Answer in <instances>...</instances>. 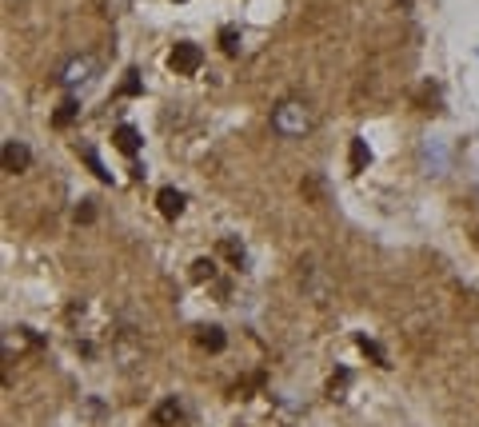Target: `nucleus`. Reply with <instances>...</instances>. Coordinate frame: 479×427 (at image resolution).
Instances as JSON below:
<instances>
[{"instance_id": "423d86ee", "label": "nucleus", "mask_w": 479, "mask_h": 427, "mask_svg": "<svg viewBox=\"0 0 479 427\" xmlns=\"http://www.w3.org/2000/svg\"><path fill=\"white\" fill-rule=\"evenodd\" d=\"M180 419H184V407L176 404V399H164V404L152 411V427H176Z\"/></svg>"}, {"instance_id": "1a4fd4ad", "label": "nucleus", "mask_w": 479, "mask_h": 427, "mask_svg": "<svg viewBox=\"0 0 479 427\" xmlns=\"http://www.w3.org/2000/svg\"><path fill=\"white\" fill-rule=\"evenodd\" d=\"M372 152H367V140H352V172H364Z\"/></svg>"}, {"instance_id": "0eeeda50", "label": "nucleus", "mask_w": 479, "mask_h": 427, "mask_svg": "<svg viewBox=\"0 0 479 427\" xmlns=\"http://www.w3.org/2000/svg\"><path fill=\"white\" fill-rule=\"evenodd\" d=\"M112 144L120 148L124 156H136V152H140V132H136L132 124H120V128L112 132Z\"/></svg>"}, {"instance_id": "ddd939ff", "label": "nucleus", "mask_w": 479, "mask_h": 427, "mask_svg": "<svg viewBox=\"0 0 479 427\" xmlns=\"http://www.w3.org/2000/svg\"><path fill=\"white\" fill-rule=\"evenodd\" d=\"M212 275H216L212 260H196V264H192V280H212Z\"/></svg>"}, {"instance_id": "39448f33", "label": "nucleus", "mask_w": 479, "mask_h": 427, "mask_svg": "<svg viewBox=\"0 0 479 427\" xmlns=\"http://www.w3.org/2000/svg\"><path fill=\"white\" fill-rule=\"evenodd\" d=\"M156 208H160V216L176 220V216L184 212V192H176V188H160V196H156Z\"/></svg>"}, {"instance_id": "f3484780", "label": "nucleus", "mask_w": 479, "mask_h": 427, "mask_svg": "<svg viewBox=\"0 0 479 427\" xmlns=\"http://www.w3.org/2000/svg\"><path fill=\"white\" fill-rule=\"evenodd\" d=\"M124 92H128V96H136V92H140V80H136V72H128V80H124Z\"/></svg>"}, {"instance_id": "6e6552de", "label": "nucleus", "mask_w": 479, "mask_h": 427, "mask_svg": "<svg viewBox=\"0 0 479 427\" xmlns=\"http://www.w3.org/2000/svg\"><path fill=\"white\" fill-rule=\"evenodd\" d=\"M196 344L204 347V352H224V332L220 327H200V336H196Z\"/></svg>"}, {"instance_id": "7ed1b4c3", "label": "nucleus", "mask_w": 479, "mask_h": 427, "mask_svg": "<svg viewBox=\"0 0 479 427\" xmlns=\"http://www.w3.org/2000/svg\"><path fill=\"white\" fill-rule=\"evenodd\" d=\"M92 72H96V60H92V56H72V60L60 68V84H68V88H76V84H88Z\"/></svg>"}, {"instance_id": "2eb2a0df", "label": "nucleus", "mask_w": 479, "mask_h": 427, "mask_svg": "<svg viewBox=\"0 0 479 427\" xmlns=\"http://www.w3.org/2000/svg\"><path fill=\"white\" fill-rule=\"evenodd\" d=\"M304 192H307V196H316V200H324V184H320V180H307V184H304Z\"/></svg>"}, {"instance_id": "9d476101", "label": "nucleus", "mask_w": 479, "mask_h": 427, "mask_svg": "<svg viewBox=\"0 0 479 427\" xmlns=\"http://www.w3.org/2000/svg\"><path fill=\"white\" fill-rule=\"evenodd\" d=\"M76 112H80V108H76V100H72V96H68V100H64L60 108H56V116H52V124H56V128H64V124H72V116H76Z\"/></svg>"}, {"instance_id": "f8f14e48", "label": "nucleus", "mask_w": 479, "mask_h": 427, "mask_svg": "<svg viewBox=\"0 0 479 427\" xmlns=\"http://www.w3.org/2000/svg\"><path fill=\"white\" fill-rule=\"evenodd\" d=\"M359 347H364V352H367V356H372V359H376L379 367H388V356L379 352V344H372V339H367V336H359Z\"/></svg>"}, {"instance_id": "4468645a", "label": "nucleus", "mask_w": 479, "mask_h": 427, "mask_svg": "<svg viewBox=\"0 0 479 427\" xmlns=\"http://www.w3.org/2000/svg\"><path fill=\"white\" fill-rule=\"evenodd\" d=\"M80 156H84V160H88V168H92V172H96V176H100V180H112V176L104 172V164L96 160V152H92V148H80Z\"/></svg>"}, {"instance_id": "9b49d317", "label": "nucleus", "mask_w": 479, "mask_h": 427, "mask_svg": "<svg viewBox=\"0 0 479 427\" xmlns=\"http://www.w3.org/2000/svg\"><path fill=\"white\" fill-rule=\"evenodd\" d=\"M220 44H224L228 56H236V52H240V32H236V28H224V32H220Z\"/></svg>"}, {"instance_id": "f03ea898", "label": "nucleus", "mask_w": 479, "mask_h": 427, "mask_svg": "<svg viewBox=\"0 0 479 427\" xmlns=\"http://www.w3.org/2000/svg\"><path fill=\"white\" fill-rule=\"evenodd\" d=\"M168 64H172L176 76H192V72H200V64H204V52H200V44H176L172 56H168Z\"/></svg>"}, {"instance_id": "dca6fc26", "label": "nucleus", "mask_w": 479, "mask_h": 427, "mask_svg": "<svg viewBox=\"0 0 479 427\" xmlns=\"http://www.w3.org/2000/svg\"><path fill=\"white\" fill-rule=\"evenodd\" d=\"M92 216H96V208H92V200H84V208H76V220H84V224H88Z\"/></svg>"}, {"instance_id": "20e7f679", "label": "nucleus", "mask_w": 479, "mask_h": 427, "mask_svg": "<svg viewBox=\"0 0 479 427\" xmlns=\"http://www.w3.org/2000/svg\"><path fill=\"white\" fill-rule=\"evenodd\" d=\"M32 164V152L21 140H4V172H24Z\"/></svg>"}, {"instance_id": "f257e3e1", "label": "nucleus", "mask_w": 479, "mask_h": 427, "mask_svg": "<svg viewBox=\"0 0 479 427\" xmlns=\"http://www.w3.org/2000/svg\"><path fill=\"white\" fill-rule=\"evenodd\" d=\"M272 128L280 136H288V140H296V136H304L307 128H312V112H307V104L300 100H284L280 108L272 112Z\"/></svg>"}, {"instance_id": "a211bd4d", "label": "nucleus", "mask_w": 479, "mask_h": 427, "mask_svg": "<svg viewBox=\"0 0 479 427\" xmlns=\"http://www.w3.org/2000/svg\"><path fill=\"white\" fill-rule=\"evenodd\" d=\"M404 4H408V0H404Z\"/></svg>"}]
</instances>
